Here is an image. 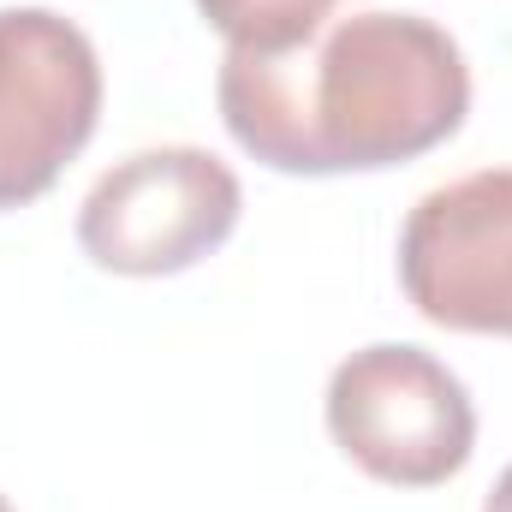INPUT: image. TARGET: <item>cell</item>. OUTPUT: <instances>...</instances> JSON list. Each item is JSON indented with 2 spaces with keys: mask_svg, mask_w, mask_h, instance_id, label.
<instances>
[{
  "mask_svg": "<svg viewBox=\"0 0 512 512\" xmlns=\"http://www.w3.org/2000/svg\"><path fill=\"white\" fill-rule=\"evenodd\" d=\"M221 120L274 173H376L429 155L471 114L459 42L417 12L328 18L286 54L227 48Z\"/></svg>",
  "mask_w": 512,
  "mask_h": 512,
  "instance_id": "6da1fadb",
  "label": "cell"
},
{
  "mask_svg": "<svg viewBox=\"0 0 512 512\" xmlns=\"http://www.w3.org/2000/svg\"><path fill=\"white\" fill-rule=\"evenodd\" d=\"M328 435L393 489H435L465 471L477 411L465 382L423 346H364L328 382Z\"/></svg>",
  "mask_w": 512,
  "mask_h": 512,
  "instance_id": "7a4b0ae2",
  "label": "cell"
},
{
  "mask_svg": "<svg viewBox=\"0 0 512 512\" xmlns=\"http://www.w3.org/2000/svg\"><path fill=\"white\" fill-rule=\"evenodd\" d=\"M239 209L245 191L209 149H137L90 185L78 209V245L108 274L155 280L221 251L239 227Z\"/></svg>",
  "mask_w": 512,
  "mask_h": 512,
  "instance_id": "3957f363",
  "label": "cell"
},
{
  "mask_svg": "<svg viewBox=\"0 0 512 512\" xmlns=\"http://www.w3.org/2000/svg\"><path fill=\"white\" fill-rule=\"evenodd\" d=\"M102 60L90 36L48 6L0 12V209L36 203L96 137Z\"/></svg>",
  "mask_w": 512,
  "mask_h": 512,
  "instance_id": "277c9868",
  "label": "cell"
},
{
  "mask_svg": "<svg viewBox=\"0 0 512 512\" xmlns=\"http://www.w3.org/2000/svg\"><path fill=\"white\" fill-rule=\"evenodd\" d=\"M399 286L435 328L512 340V167L465 173L411 209Z\"/></svg>",
  "mask_w": 512,
  "mask_h": 512,
  "instance_id": "5b68a950",
  "label": "cell"
},
{
  "mask_svg": "<svg viewBox=\"0 0 512 512\" xmlns=\"http://www.w3.org/2000/svg\"><path fill=\"white\" fill-rule=\"evenodd\" d=\"M346 0H197V12L227 36V48L286 54L310 42Z\"/></svg>",
  "mask_w": 512,
  "mask_h": 512,
  "instance_id": "8992f818",
  "label": "cell"
},
{
  "mask_svg": "<svg viewBox=\"0 0 512 512\" xmlns=\"http://www.w3.org/2000/svg\"><path fill=\"white\" fill-rule=\"evenodd\" d=\"M483 512H512V465L501 471V483L489 489V501H483Z\"/></svg>",
  "mask_w": 512,
  "mask_h": 512,
  "instance_id": "52a82bcc",
  "label": "cell"
},
{
  "mask_svg": "<svg viewBox=\"0 0 512 512\" xmlns=\"http://www.w3.org/2000/svg\"><path fill=\"white\" fill-rule=\"evenodd\" d=\"M0 512H12V507H6V495H0Z\"/></svg>",
  "mask_w": 512,
  "mask_h": 512,
  "instance_id": "ba28073f",
  "label": "cell"
}]
</instances>
